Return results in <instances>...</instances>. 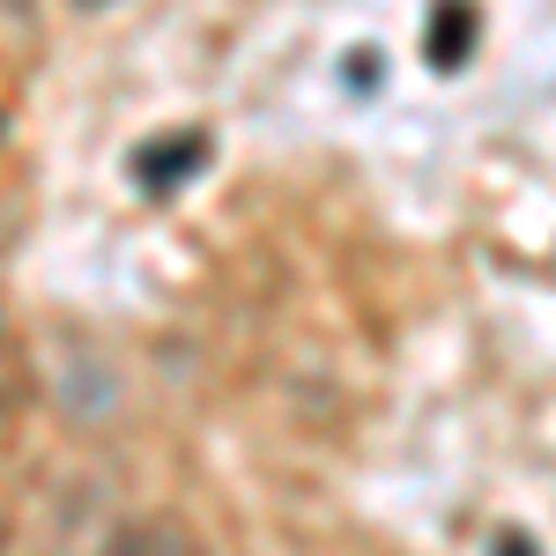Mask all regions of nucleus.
Wrapping results in <instances>:
<instances>
[{"instance_id": "obj_2", "label": "nucleus", "mask_w": 556, "mask_h": 556, "mask_svg": "<svg viewBox=\"0 0 556 556\" xmlns=\"http://www.w3.org/2000/svg\"><path fill=\"white\" fill-rule=\"evenodd\" d=\"M8 8H23V15H30V0H8Z\"/></svg>"}, {"instance_id": "obj_3", "label": "nucleus", "mask_w": 556, "mask_h": 556, "mask_svg": "<svg viewBox=\"0 0 556 556\" xmlns=\"http://www.w3.org/2000/svg\"><path fill=\"white\" fill-rule=\"evenodd\" d=\"M89 8H97V0H89Z\"/></svg>"}, {"instance_id": "obj_1", "label": "nucleus", "mask_w": 556, "mask_h": 556, "mask_svg": "<svg viewBox=\"0 0 556 556\" xmlns=\"http://www.w3.org/2000/svg\"><path fill=\"white\" fill-rule=\"evenodd\" d=\"M104 556H208V549H201L193 527H178V519H164V513H141L104 542Z\"/></svg>"}]
</instances>
